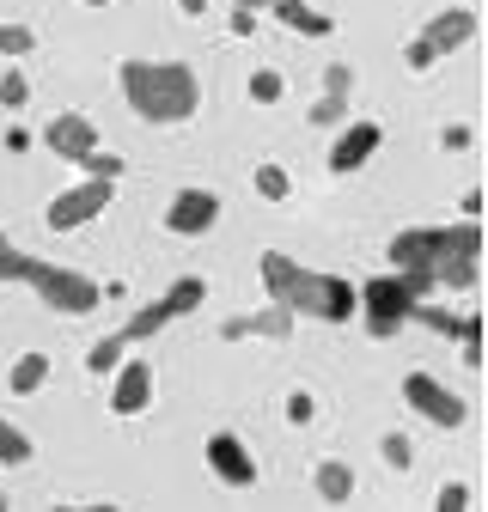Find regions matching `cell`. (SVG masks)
Masks as SVG:
<instances>
[{
	"label": "cell",
	"instance_id": "cell-1",
	"mask_svg": "<svg viewBox=\"0 0 488 512\" xmlns=\"http://www.w3.org/2000/svg\"><path fill=\"white\" fill-rule=\"evenodd\" d=\"M263 287L275 305H287L293 317H312V324H348L360 311V287L342 281V275H324V269H305L293 263L287 250H263Z\"/></svg>",
	"mask_w": 488,
	"mask_h": 512
},
{
	"label": "cell",
	"instance_id": "cell-2",
	"mask_svg": "<svg viewBox=\"0 0 488 512\" xmlns=\"http://www.w3.org/2000/svg\"><path fill=\"white\" fill-rule=\"evenodd\" d=\"M122 98L141 122H190L202 110V74L190 61H147V55H129L122 61Z\"/></svg>",
	"mask_w": 488,
	"mask_h": 512
},
{
	"label": "cell",
	"instance_id": "cell-3",
	"mask_svg": "<svg viewBox=\"0 0 488 512\" xmlns=\"http://www.w3.org/2000/svg\"><path fill=\"white\" fill-rule=\"evenodd\" d=\"M476 31H482V19H476L470 7H446V13H434V19L415 31V43L403 49V61H409L415 74H427V68H440L446 55H458Z\"/></svg>",
	"mask_w": 488,
	"mask_h": 512
},
{
	"label": "cell",
	"instance_id": "cell-4",
	"mask_svg": "<svg viewBox=\"0 0 488 512\" xmlns=\"http://www.w3.org/2000/svg\"><path fill=\"white\" fill-rule=\"evenodd\" d=\"M202 299H208V281H202V275H183V281H171V287H165L153 305H141V311L129 317V324L116 330V336L129 342V348H135V342H153L159 330H171V324H177V317L202 311Z\"/></svg>",
	"mask_w": 488,
	"mask_h": 512
},
{
	"label": "cell",
	"instance_id": "cell-5",
	"mask_svg": "<svg viewBox=\"0 0 488 512\" xmlns=\"http://www.w3.org/2000/svg\"><path fill=\"white\" fill-rule=\"evenodd\" d=\"M415 299H421V293H415V287L391 269V275H373V281L360 287V311H354V317L366 324V336L391 342V336L409 324V305H415Z\"/></svg>",
	"mask_w": 488,
	"mask_h": 512
},
{
	"label": "cell",
	"instance_id": "cell-6",
	"mask_svg": "<svg viewBox=\"0 0 488 512\" xmlns=\"http://www.w3.org/2000/svg\"><path fill=\"white\" fill-rule=\"evenodd\" d=\"M31 293H37L49 311H61V317H86V311H98V305H104V287H98L92 275L61 269V263H43V275L31 281Z\"/></svg>",
	"mask_w": 488,
	"mask_h": 512
},
{
	"label": "cell",
	"instance_id": "cell-7",
	"mask_svg": "<svg viewBox=\"0 0 488 512\" xmlns=\"http://www.w3.org/2000/svg\"><path fill=\"white\" fill-rule=\"evenodd\" d=\"M110 196H116L110 177H86V183H74V189H61V196L43 208V226H49V232H80V226H92V220L110 208Z\"/></svg>",
	"mask_w": 488,
	"mask_h": 512
},
{
	"label": "cell",
	"instance_id": "cell-8",
	"mask_svg": "<svg viewBox=\"0 0 488 512\" xmlns=\"http://www.w3.org/2000/svg\"><path fill=\"white\" fill-rule=\"evenodd\" d=\"M403 403H409L421 421H434V427H464V421H470V403H464L458 391H446L434 372H409V378H403Z\"/></svg>",
	"mask_w": 488,
	"mask_h": 512
},
{
	"label": "cell",
	"instance_id": "cell-9",
	"mask_svg": "<svg viewBox=\"0 0 488 512\" xmlns=\"http://www.w3.org/2000/svg\"><path fill=\"white\" fill-rule=\"evenodd\" d=\"M214 220H220V196H214V189H202V183L177 189L171 208H165V232L171 238H202V232H214Z\"/></svg>",
	"mask_w": 488,
	"mask_h": 512
},
{
	"label": "cell",
	"instance_id": "cell-10",
	"mask_svg": "<svg viewBox=\"0 0 488 512\" xmlns=\"http://www.w3.org/2000/svg\"><path fill=\"white\" fill-rule=\"evenodd\" d=\"M153 409V360H116L110 415H147Z\"/></svg>",
	"mask_w": 488,
	"mask_h": 512
},
{
	"label": "cell",
	"instance_id": "cell-11",
	"mask_svg": "<svg viewBox=\"0 0 488 512\" xmlns=\"http://www.w3.org/2000/svg\"><path fill=\"white\" fill-rule=\"evenodd\" d=\"M202 458H208V470H214L226 488H251V482H257V458H251V445H244L238 433H214Z\"/></svg>",
	"mask_w": 488,
	"mask_h": 512
},
{
	"label": "cell",
	"instance_id": "cell-12",
	"mask_svg": "<svg viewBox=\"0 0 488 512\" xmlns=\"http://www.w3.org/2000/svg\"><path fill=\"white\" fill-rule=\"evenodd\" d=\"M43 147H49L55 159H74V165H80V159L98 147V122L80 116V110H61V116L43 128Z\"/></svg>",
	"mask_w": 488,
	"mask_h": 512
},
{
	"label": "cell",
	"instance_id": "cell-13",
	"mask_svg": "<svg viewBox=\"0 0 488 512\" xmlns=\"http://www.w3.org/2000/svg\"><path fill=\"white\" fill-rule=\"evenodd\" d=\"M379 141H385V128H379V122H342V135L330 141V171H336V177L360 171L366 159L379 153Z\"/></svg>",
	"mask_w": 488,
	"mask_h": 512
},
{
	"label": "cell",
	"instance_id": "cell-14",
	"mask_svg": "<svg viewBox=\"0 0 488 512\" xmlns=\"http://www.w3.org/2000/svg\"><path fill=\"white\" fill-rule=\"evenodd\" d=\"M220 336H226V342H244V336H263V342H287V336H293V311L269 299L263 311H244V317H226V324H220Z\"/></svg>",
	"mask_w": 488,
	"mask_h": 512
},
{
	"label": "cell",
	"instance_id": "cell-15",
	"mask_svg": "<svg viewBox=\"0 0 488 512\" xmlns=\"http://www.w3.org/2000/svg\"><path fill=\"white\" fill-rule=\"evenodd\" d=\"M476 281H482V250H452L434 263V287H446V293H470Z\"/></svg>",
	"mask_w": 488,
	"mask_h": 512
},
{
	"label": "cell",
	"instance_id": "cell-16",
	"mask_svg": "<svg viewBox=\"0 0 488 512\" xmlns=\"http://www.w3.org/2000/svg\"><path fill=\"white\" fill-rule=\"evenodd\" d=\"M269 13H275L287 31H299V37H330V31H336V19L318 13V7H305V0H275Z\"/></svg>",
	"mask_w": 488,
	"mask_h": 512
},
{
	"label": "cell",
	"instance_id": "cell-17",
	"mask_svg": "<svg viewBox=\"0 0 488 512\" xmlns=\"http://www.w3.org/2000/svg\"><path fill=\"white\" fill-rule=\"evenodd\" d=\"M49 366H55V360H49V354H37V348H31V354H19V360H13V372H7V391H13V397H37L43 384H49Z\"/></svg>",
	"mask_w": 488,
	"mask_h": 512
},
{
	"label": "cell",
	"instance_id": "cell-18",
	"mask_svg": "<svg viewBox=\"0 0 488 512\" xmlns=\"http://www.w3.org/2000/svg\"><path fill=\"white\" fill-rule=\"evenodd\" d=\"M37 275H43V256L19 250V244L7 238V226H0V281H19V287H31Z\"/></svg>",
	"mask_w": 488,
	"mask_h": 512
},
{
	"label": "cell",
	"instance_id": "cell-19",
	"mask_svg": "<svg viewBox=\"0 0 488 512\" xmlns=\"http://www.w3.org/2000/svg\"><path fill=\"white\" fill-rule=\"evenodd\" d=\"M312 482H318V500H330V506H348V500H354V470H348L342 458H324Z\"/></svg>",
	"mask_w": 488,
	"mask_h": 512
},
{
	"label": "cell",
	"instance_id": "cell-20",
	"mask_svg": "<svg viewBox=\"0 0 488 512\" xmlns=\"http://www.w3.org/2000/svg\"><path fill=\"white\" fill-rule=\"evenodd\" d=\"M7 464H31V433L0 415V470H7Z\"/></svg>",
	"mask_w": 488,
	"mask_h": 512
},
{
	"label": "cell",
	"instance_id": "cell-21",
	"mask_svg": "<svg viewBox=\"0 0 488 512\" xmlns=\"http://www.w3.org/2000/svg\"><path fill=\"white\" fill-rule=\"evenodd\" d=\"M251 183H257V196H263V202H287V196H293V177H287L281 165H257Z\"/></svg>",
	"mask_w": 488,
	"mask_h": 512
},
{
	"label": "cell",
	"instance_id": "cell-22",
	"mask_svg": "<svg viewBox=\"0 0 488 512\" xmlns=\"http://www.w3.org/2000/svg\"><path fill=\"white\" fill-rule=\"evenodd\" d=\"M122 348H129V342H122V336H104V342H92L86 348V372H116V360H122Z\"/></svg>",
	"mask_w": 488,
	"mask_h": 512
},
{
	"label": "cell",
	"instance_id": "cell-23",
	"mask_svg": "<svg viewBox=\"0 0 488 512\" xmlns=\"http://www.w3.org/2000/svg\"><path fill=\"white\" fill-rule=\"evenodd\" d=\"M379 458H385L391 470H409V464H415V445H409V433H385V439H379Z\"/></svg>",
	"mask_w": 488,
	"mask_h": 512
},
{
	"label": "cell",
	"instance_id": "cell-24",
	"mask_svg": "<svg viewBox=\"0 0 488 512\" xmlns=\"http://www.w3.org/2000/svg\"><path fill=\"white\" fill-rule=\"evenodd\" d=\"M0 104H7V110H25V104H31V80H25L19 68L0 74Z\"/></svg>",
	"mask_w": 488,
	"mask_h": 512
},
{
	"label": "cell",
	"instance_id": "cell-25",
	"mask_svg": "<svg viewBox=\"0 0 488 512\" xmlns=\"http://www.w3.org/2000/svg\"><path fill=\"white\" fill-rule=\"evenodd\" d=\"M281 92H287V80H281L275 68H257V74H251V98H257V104H281Z\"/></svg>",
	"mask_w": 488,
	"mask_h": 512
},
{
	"label": "cell",
	"instance_id": "cell-26",
	"mask_svg": "<svg viewBox=\"0 0 488 512\" xmlns=\"http://www.w3.org/2000/svg\"><path fill=\"white\" fill-rule=\"evenodd\" d=\"M312 122H318V128H342V122H348V98H336V92H324V98L312 104Z\"/></svg>",
	"mask_w": 488,
	"mask_h": 512
},
{
	"label": "cell",
	"instance_id": "cell-27",
	"mask_svg": "<svg viewBox=\"0 0 488 512\" xmlns=\"http://www.w3.org/2000/svg\"><path fill=\"white\" fill-rule=\"evenodd\" d=\"M80 171H86V177H110V183H116V177H122V153H104V147H92V153L80 159Z\"/></svg>",
	"mask_w": 488,
	"mask_h": 512
},
{
	"label": "cell",
	"instance_id": "cell-28",
	"mask_svg": "<svg viewBox=\"0 0 488 512\" xmlns=\"http://www.w3.org/2000/svg\"><path fill=\"white\" fill-rule=\"evenodd\" d=\"M31 49H37L31 25H0V55H31Z\"/></svg>",
	"mask_w": 488,
	"mask_h": 512
},
{
	"label": "cell",
	"instance_id": "cell-29",
	"mask_svg": "<svg viewBox=\"0 0 488 512\" xmlns=\"http://www.w3.org/2000/svg\"><path fill=\"white\" fill-rule=\"evenodd\" d=\"M281 409H287V421H293V427H305V421L318 415V397H312V391H287V403H281Z\"/></svg>",
	"mask_w": 488,
	"mask_h": 512
},
{
	"label": "cell",
	"instance_id": "cell-30",
	"mask_svg": "<svg viewBox=\"0 0 488 512\" xmlns=\"http://www.w3.org/2000/svg\"><path fill=\"white\" fill-rule=\"evenodd\" d=\"M324 92H336V98L354 92V68H348V61H330V68H324Z\"/></svg>",
	"mask_w": 488,
	"mask_h": 512
},
{
	"label": "cell",
	"instance_id": "cell-31",
	"mask_svg": "<svg viewBox=\"0 0 488 512\" xmlns=\"http://www.w3.org/2000/svg\"><path fill=\"white\" fill-rule=\"evenodd\" d=\"M464 506H470V488H464V482H446V488L434 494V512H464Z\"/></svg>",
	"mask_w": 488,
	"mask_h": 512
},
{
	"label": "cell",
	"instance_id": "cell-32",
	"mask_svg": "<svg viewBox=\"0 0 488 512\" xmlns=\"http://www.w3.org/2000/svg\"><path fill=\"white\" fill-rule=\"evenodd\" d=\"M470 141H476V128H464V122H452L446 135H440V147H446V153H464Z\"/></svg>",
	"mask_w": 488,
	"mask_h": 512
},
{
	"label": "cell",
	"instance_id": "cell-33",
	"mask_svg": "<svg viewBox=\"0 0 488 512\" xmlns=\"http://www.w3.org/2000/svg\"><path fill=\"white\" fill-rule=\"evenodd\" d=\"M226 25H232V37H251V31H257V13H244V7H232V19H226Z\"/></svg>",
	"mask_w": 488,
	"mask_h": 512
},
{
	"label": "cell",
	"instance_id": "cell-34",
	"mask_svg": "<svg viewBox=\"0 0 488 512\" xmlns=\"http://www.w3.org/2000/svg\"><path fill=\"white\" fill-rule=\"evenodd\" d=\"M177 7L190 13V19H202V13H208V0H177Z\"/></svg>",
	"mask_w": 488,
	"mask_h": 512
},
{
	"label": "cell",
	"instance_id": "cell-35",
	"mask_svg": "<svg viewBox=\"0 0 488 512\" xmlns=\"http://www.w3.org/2000/svg\"><path fill=\"white\" fill-rule=\"evenodd\" d=\"M232 7H244V13H263V7H275V0H232Z\"/></svg>",
	"mask_w": 488,
	"mask_h": 512
},
{
	"label": "cell",
	"instance_id": "cell-36",
	"mask_svg": "<svg viewBox=\"0 0 488 512\" xmlns=\"http://www.w3.org/2000/svg\"><path fill=\"white\" fill-rule=\"evenodd\" d=\"M0 512H7V482H0Z\"/></svg>",
	"mask_w": 488,
	"mask_h": 512
},
{
	"label": "cell",
	"instance_id": "cell-37",
	"mask_svg": "<svg viewBox=\"0 0 488 512\" xmlns=\"http://www.w3.org/2000/svg\"><path fill=\"white\" fill-rule=\"evenodd\" d=\"M86 7H110V0H86Z\"/></svg>",
	"mask_w": 488,
	"mask_h": 512
}]
</instances>
